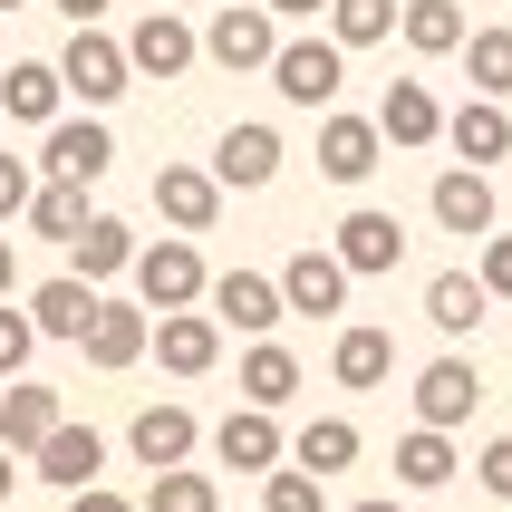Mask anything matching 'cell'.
Here are the masks:
<instances>
[{
  "label": "cell",
  "instance_id": "27",
  "mask_svg": "<svg viewBox=\"0 0 512 512\" xmlns=\"http://www.w3.org/2000/svg\"><path fill=\"white\" fill-rule=\"evenodd\" d=\"M20 223L39 232V242H78V223H87V184H68V174H39V184H29V203H20Z\"/></svg>",
  "mask_w": 512,
  "mask_h": 512
},
{
  "label": "cell",
  "instance_id": "18",
  "mask_svg": "<svg viewBox=\"0 0 512 512\" xmlns=\"http://www.w3.org/2000/svg\"><path fill=\"white\" fill-rule=\"evenodd\" d=\"M271 174H281V126H261V116L223 126V145H213V184H242V194H261Z\"/></svg>",
  "mask_w": 512,
  "mask_h": 512
},
{
  "label": "cell",
  "instance_id": "47",
  "mask_svg": "<svg viewBox=\"0 0 512 512\" xmlns=\"http://www.w3.org/2000/svg\"><path fill=\"white\" fill-rule=\"evenodd\" d=\"M0 10H29V0H0Z\"/></svg>",
  "mask_w": 512,
  "mask_h": 512
},
{
  "label": "cell",
  "instance_id": "31",
  "mask_svg": "<svg viewBox=\"0 0 512 512\" xmlns=\"http://www.w3.org/2000/svg\"><path fill=\"white\" fill-rule=\"evenodd\" d=\"M464 464H455V435L445 426H416V435H397V484L406 493H435V484H455Z\"/></svg>",
  "mask_w": 512,
  "mask_h": 512
},
{
  "label": "cell",
  "instance_id": "12",
  "mask_svg": "<svg viewBox=\"0 0 512 512\" xmlns=\"http://www.w3.org/2000/svg\"><path fill=\"white\" fill-rule=\"evenodd\" d=\"M387 136H377V116H348V107H319V174L329 184H368Z\"/></svg>",
  "mask_w": 512,
  "mask_h": 512
},
{
  "label": "cell",
  "instance_id": "9",
  "mask_svg": "<svg viewBox=\"0 0 512 512\" xmlns=\"http://www.w3.org/2000/svg\"><path fill=\"white\" fill-rule=\"evenodd\" d=\"M281 455H290V435H281L271 406H232L223 426H213V464H223V474H271Z\"/></svg>",
  "mask_w": 512,
  "mask_h": 512
},
{
  "label": "cell",
  "instance_id": "5",
  "mask_svg": "<svg viewBox=\"0 0 512 512\" xmlns=\"http://www.w3.org/2000/svg\"><path fill=\"white\" fill-rule=\"evenodd\" d=\"M97 474H107V435H97V426H78V416H58V426L29 445V484L78 493V484H97Z\"/></svg>",
  "mask_w": 512,
  "mask_h": 512
},
{
  "label": "cell",
  "instance_id": "21",
  "mask_svg": "<svg viewBox=\"0 0 512 512\" xmlns=\"http://www.w3.org/2000/svg\"><path fill=\"white\" fill-rule=\"evenodd\" d=\"M58 416H68V397H58V387H39V377H0V445H10L20 464H29V445H39Z\"/></svg>",
  "mask_w": 512,
  "mask_h": 512
},
{
  "label": "cell",
  "instance_id": "32",
  "mask_svg": "<svg viewBox=\"0 0 512 512\" xmlns=\"http://www.w3.org/2000/svg\"><path fill=\"white\" fill-rule=\"evenodd\" d=\"M397 29H406V49H416V58H455L464 49V10H455V0H406Z\"/></svg>",
  "mask_w": 512,
  "mask_h": 512
},
{
  "label": "cell",
  "instance_id": "2",
  "mask_svg": "<svg viewBox=\"0 0 512 512\" xmlns=\"http://www.w3.org/2000/svg\"><path fill=\"white\" fill-rule=\"evenodd\" d=\"M126 271H136V300H145L155 319H165V310H194L203 281H213V271H203V252H194V232H184V242H136V261H126Z\"/></svg>",
  "mask_w": 512,
  "mask_h": 512
},
{
  "label": "cell",
  "instance_id": "24",
  "mask_svg": "<svg viewBox=\"0 0 512 512\" xmlns=\"http://www.w3.org/2000/svg\"><path fill=\"white\" fill-rule=\"evenodd\" d=\"M484 310H493V290L474 281V271H435V281H426V329H435V339H474Z\"/></svg>",
  "mask_w": 512,
  "mask_h": 512
},
{
  "label": "cell",
  "instance_id": "4",
  "mask_svg": "<svg viewBox=\"0 0 512 512\" xmlns=\"http://www.w3.org/2000/svg\"><path fill=\"white\" fill-rule=\"evenodd\" d=\"M145 339H155V310H145V300H107V290H97V310H87V329H78L87 368L126 377V368L145 358Z\"/></svg>",
  "mask_w": 512,
  "mask_h": 512
},
{
  "label": "cell",
  "instance_id": "29",
  "mask_svg": "<svg viewBox=\"0 0 512 512\" xmlns=\"http://www.w3.org/2000/svg\"><path fill=\"white\" fill-rule=\"evenodd\" d=\"M290 397H300V358H290L281 339H252L242 348V406H271V416H281Z\"/></svg>",
  "mask_w": 512,
  "mask_h": 512
},
{
  "label": "cell",
  "instance_id": "3",
  "mask_svg": "<svg viewBox=\"0 0 512 512\" xmlns=\"http://www.w3.org/2000/svg\"><path fill=\"white\" fill-rule=\"evenodd\" d=\"M58 78H68V97H87V107H116V97L136 87V68H126V39H107L97 20H78V39L58 49Z\"/></svg>",
  "mask_w": 512,
  "mask_h": 512
},
{
  "label": "cell",
  "instance_id": "39",
  "mask_svg": "<svg viewBox=\"0 0 512 512\" xmlns=\"http://www.w3.org/2000/svg\"><path fill=\"white\" fill-rule=\"evenodd\" d=\"M474 484H484L493 503H512V435H493L484 455H474Z\"/></svg>",
  "mask_w": 512,
  "mask_h": 512
},
{
  "label": "cell",
  "instance_id": "19",
  "mask_svg": "<svg viewBox=\"0 0 512 512\" xmlns=\"http://www.w3.org/2000/svg\"><path fill=\"white\" fill-rule=\"evenodd\" d=\"M203 445V426H194V406H136V426H126V455L145 464V474H165V464H184Z\"/></svg>",
  "mask_w": 512,
  "mask_h": 512
},
{
  "label": "cell",
  "instance_id": "40",
  "mask_svg": "<svg viewBox=\"0 0 512 512\" xmlns=\"http://www.w3.org/2000/svg\"><path fill=\"white\" fill-rule=\"evenodd\" d=\"M29 184H39V165H20V155H0V223H20Z\"/></svg>",
  "mask_w": 512,
  "mask_h": 512
},
{
  "label": "cell",
  "instance_id": "43",
  "mask_svg": "<svg viewBox=\"0 0 512 512\" xmlns=\"http://www.w3.org/2000/svg\"><path fill=\"white\" fill-rule=\"evenodd\" d=\"M49 10H68V20H107L116 0H49Z\"/></svg>",
  "mask_w": 512,
  "mask_h": 512
},
{
  "label": "cell",
  "instance_id": "26",
  "mask_svg": "<svg viewBox=\"0 0 512 512\" xmlns=\"http://www.w3.org/2000/svg\"><path fill=\"white\" fill-rule=\"evenodd\" d=\"M20 310H29V329H39V339H78V329H87V310H97V281L58 271V281H39V290H29Z\"/></svg>",
  "mask_w": 512,
  "mask_h": 512
},
{
  "label": "cell",
  "instance_id": "33",
  "mask_svg": "<svg viewBox=\"0 0 512 512\" xmlns=\"http://www.w3.org/2000/svg\"><path fill=\"white\" fill-rule=\"evenodd\" d=\"M464 78H474V97H512V29H464Z\"/></svg>",
  "mask_w": 512,
  "mask_h": 512
},
{
  "label": "cell",
  "instance_id": "13",
  "mask_svg": "<svg viewBox=\"0 0 512 512\" xmlns=\"http://www.w3.org/2000/svg\"><path fill=\"white\" fill-rule=\"evenodd\" d=\"M145 358H165V377H213V358H223V319H213V310H165L155 339H145Z\"/></svg>",
  "mask_w": 512,
  "mask_h": 512
},
{
  "label": "cell",
  "instance_id": "28",
  "mask_svg": "<svg viewBox=\"0 0 512 512\" xmlns=\"http://www.w3.org/2000/svg\"><path fill=\"white\" fill-rule=\"evenodd\" d=\"M126 261H136V232L116 223V213H87L78 242H68V271H78V281H116Z\"/></svg>",
  "mask_w": 512,
  "mask_h": 512
},
{
  "label": "cell",
  "instance_id": "45",
  "mask_svg": "<svg viewBox=\"0 0 512 512\" xmlns=\"http://www.w3.org/2000/svg\"><path fill=\"white\" fill-rule=\"evenodd\" d=\"M10 484H20V455H10V445H0V512H10Z\"/></svg>",
  "mask_w": 512,
  "mask_h": 512
},
{
  "label": "cell",
  "instance_id": "35",
  "mask_svg": "<svg viewBox=\"0 0 512 512\" xmlns=\"http://www.w3.org/2000/svg\"><path fill=\"white\" fill-rule=\"evenodd\" d=\"M136 512H223V493H213V474H184V464H165V474L145 484Z\"/></svg>",
  "mask_w": 512,
  "mask_h": 512
},
{
  "label": "cell",
  "instance_id": "10",
  "mask_svg": "<svg viewBox=\"0 0 512 512\" xmlns=\"http://www.w3.org/2000/svg\"><path fill=\"white\" fill-rule=\"evenodd\" d=\"M329 252L348 261V281H377V271H397V261H406V223H397V213H377V203H358V213L329 232Z\"/></svg>",
  "mask_w": 512,
  "mask_h": 512
},
{
  "label": "cell",
  "instance_id": "42",
  "mask_svg": "<svg viewBox=\"0 0 512 512\" xmlns=\"http://www.w3.org/2000/svg\"><path fill=\"white\" fill-rule=\"evenodd\" d=\"M261 10H271V20H319L329 0H261Z\"/></svg>",
  "mask_w": 512,
  "mask_h": 512
},
{
  "label": "cell",
  "instance_id": "41",
  "mask_svg": "<svg viewBox=\"0 0 512 512\" xmlns=\"http://www.w3.org/2000/svg\"><path fill=\"white\" fill-rule=\"evenodd\" d=\"M68 512H136V503H126V493H107V484H78V493H68Z\"/></svg>",
  "mask_w": 512,
  "mask_h": 512
},
{
  "label": "cell",
  "instance_id": "44",
  "mask_svg": "<svg viewBox=\"0 0 512 512\" xmlns=\"http://www.w3.org/2000/svg\"><path fill=\"white\" fill-rule=\"evenodd\" d=\"M20 290V242H0V300Z\"/></svg>",
  "mask_w": 512,
  "mask_h": 512
},
{
  "label": "cell",
  "instance_id": "8",
  "mask_svg": "<svg viewBox=\"0 0 512 512\" xmlns=\"http://www.w3.org/2000/svg\"><path fill=\"white\" fill-rule=\"evenodd\" d=\"M194 58H203V39H194L184 10H145V20L126 29V68H136V78H184Z\"/></svg>",
  "mask_w": 512,
  "mask_h": 512
},
{
  "label": "cell",
  "instance_id": "17",
  "mask_svg": "<svg viewBox=\"0 0 512 512\" xmlns=\"http://www.w3.org/2000/svg\"><path fill=\"white\" fill-rule=\"evenodd\" d=\"M435 145H455V165H503L512 155V97H464Z\"/></svg>",
  "mask_w": 512,
  "mask_h": 512
},
{
  "label": "cell",
  "instance_id": "36",
  "mask_svg": "<svg viewBox=\"0 0 512 512\" xmlns=\"http://www.w3.org/2000/svg\"><path fill=\"white\" fill-rule=\"evenodd\" d=\"M261 512H329V493H319V474H300V464H271L261 474Z\"/></svg>",
  "mask_w": 512,
  "mask_h": 512
},
{
  "label": "cell",
  "instance_id": "30",
  "mask_svg": "<svg viewBox=\"0 0 512 512\" xmlns=\"http://www.w3.org/2000/svg\"><path fill=\"white\" fill-rule=\"evenodd\" d=\"M290 464H300V474H319V484H329V474H348V464H358V426H348V416H310V426L290 435Z\"/></svg>",
  "mask_w": 512,
  "mask_h": 512
},
{
  "label": "cell",
  "instance_id": "16",
  "mask_svg": "<svg viewBox=\"0 0 512 512\" xmlns=\"http://www.w3.org/2000/svg\"><path fill=\"white\" fill-rule=\"evenodd\" d=\"M426 213L455 232V242H484V232H493V174L484 165H445L435 194H426Z\"/></svg>",
  "mask_w": 512,
  "mask_h": 512
},
{
  "label": "cell",
  "instance_id": "23",
  "mask_svg": "<svg viewBox=\"0 0 512 512\" xmlns=\"http://www.w3.org/2000/svg\"><path fill=\"white\" fill-rule=\"evenodd\" d=\"M329 368H339L348 397H368V387H387V368H397V339H387L377 319H348L339 348H329Z\"/></svg>",
  "mask_w": 512,
  "mask_h": 512
},
{
  "label": "cell",
  "instance_id": "25",
  "mask_svg": "<svg viewBox=\"0 0 512 512\" xmlns=\"http://www.w3.org/2000/svg\"><path fill=\"white\" fill-rule=\"evenodd\" d=\"M377 136H387V145H406V155H416V145H435V136H445V107H435V87L397 78L387 97H377Z\"/></svg>",
  "mask_w": 512,
  "mask_h": 512
},
{
  "label": "cell",
  "instance_id": "7",
  "mask_svg": "<svg viewBox=\"0 0 512 512\" xmlns=\"http://www.w3.org/2000/svg\"><path fill=\"white\" fill-rule=\"evenodd\" d=\"M474 406H484V368L474 358H435V368H416V426H474Z\"/></svg>",
  "mask_w": 512,
  "mask_h": 512
},
{
  "label": "cell",
  "instance_id": "6",
  "mask_svg": "<svg viewBox=\"0 0 512 512\" xmlns=\"http://www.w3.org/2000/svg\"><path fill=\"white\" fill-rule=\"evenodd\" d=\"M203 310L223 319V329H242V339H271V329L290 319L271 271H213V281H203Z\"/></svg>",
  "mask_w": 512,
  "mask_h": 512
},
{
  "label": "cell",
  "instance_id": "34",
  "mask_svg": "<svg viewBox=\"0 0 512 512\" xmlns=\"http://www.w3.org/2000/svg\"><path fill=\"white\" fill-rule=\"evenodd\" d=\"M339 49H377V39H397V0H329L319 10Z\"/></svg>",
  "mask_w": 512,
  "mask_h": 512
},
{
  "label": "cell",
  "instance_id": "15",
  "mask_svg": "<svg viewBox=\"0 0 512 512\" xmlns=\"http://www.w3.org/2000/svg\"><path fill=\"white\" fill-rule=\"evenodd\" d=\"M271 49H281V20H271V10H213V29H203V58H213V68H232V78H242V68H271Z\"/></svg>",
  "mask_w": 512,
  "mask_h": 512
},
{
  "label": "cell",
  "instance_id": "1",
  "mask_svg": "<svg viewBox=\"0 0 512 512\" xmlns=\"http://www.w3.org/2000/svg\"><path fill=\"white\" fill-rule=\"evenodd\" d=\"M261 78L281 87L290 107H310V116H319V107H339V87H348V49L329 39V29H319V39H281Z\"/></svg>",
  "mask_w": 512,
  "mask_h": 512
},
{
  "label": "cell",
  "instance_id": "37",
  "mask_svg": "<svg viewBox=\"0 0 512 512\" xmlns=\"http://www.w3.org/2000/svg\"><path fill=\"white\" fill-rule=\"evenodd\" d=\"M29 348H39L29 310H20V300H0V377H29Z\"/></svg>",
  "mask_w": 512,
  "mask_h": 512
},
{
  "label": "cell",
  "instance_id": "38",
  "mask_svg": "<svg viewBox=\"0 0 512 512\" xmlns=\"http://www.w3.org/2000/svg\"><path fill=\"white\" fill-rule=\"evenodd\" d=\"M474 281L493 300H512V232H484V252H474Z\"/></svg>",
  "mask_w": 512,
  "mask_h": 512
},
{
  "label": "cell",
  "instance_id": "11",
  "mask_svg": "<svg viewBox=\"0 0 512 512\" xmlns=\"http://www.w3.org/2000/svg\"><path fill=\"white\" fill-rule=\"evenodd\" d=\"M116 165V136H107V116L87 107V116H58L49 145H39V174H68V184H97V174Z\"/></svg>",
  "mask_w": 512,
  "mask_h": 512
},
{
  "label": "cell",
  "instance_id": "22",
  "mask_svg": "<svg viewBox=\"0 0 512 512\" xmlns=\"http://www.w3.org/2000/svg\"><path fill=\"white\" fill-rule=\"evenodd\" d=\"M58 107H68L58 58H10V78H0V116H10V126H58Z\"/></svg>",
  "mask_w": 512,
  "mask_h": 512
},
{
  "label": "cell",
  "instance_id": "20",
  "mask_svg": "<svg viewBox=\"0 0 512 512\" xmlns=\"http://www.w3.org/2000/svg\"><path fill=\"white\" fill-rule=\"evenodd\" d=\"M155 213H165L174 232H213V223H223V184H213V165H155Z\"/></svg>",
  "mask_w": 512,
  "mask_h": 512
},
{
  "label": "cell",
  "instance_id": "14",
  "mask_svg": "<svg viewBox=\"0 0 512 512\" xmlns=\"http://www.w3.org/2000/svg\"><path fill=\"white\" fill-rule=\"evenodd\" d=\"M281 310L290 319H339L348 310V261L339 252H290V271H281Z\"/></svg>",
  "mask_w": 512,
  "mask_h": 512
},
{
  "label": "cell",
  "instance_id": "46",
  "mask_svg": "<svg viewBox=\"0 0 512 512\" xmlns=\"http://www.w3.org/2000/svg\"><path fill=\"white\" fill-rule=\"evenodd\" d=\"M348 512H406V503H348Z\"/></svg>",
  "mask_w": 512,
  "mask_h": 512
}]
</instances>
